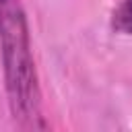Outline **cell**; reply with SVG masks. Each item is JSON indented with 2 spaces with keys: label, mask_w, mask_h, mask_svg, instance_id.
I'll return each instance as SVG.
<instances>
[{
  "label": "cell",
  "mask_w": 132,
  "mask_h": 132,
  "mask_svg": "<svg viewBox=\"0 0 132 132\" xmlns=\"http://www.w3.org/2000/svg\"><path fill=\"white\" fill-rule=\"evenodd\" d=\"M0 58L6 103L14 126L21 130H45L29 19L21 0H0Z\"/></svg>",
  "instance_id": "obj_1"
},
{
  "label": "cell",
  "mask_w": 132,
  "mask_h": 132,
  "mask_svg": "<svg viewBox=\"0 0 132 132\" xmlns=\"http://www.w3.org/2000/svg\"><path fill=\"white\" fill-rule=\"evenodd\" d=\"M111 29L124 35H132V0H122L111 14Z\"/></svg>",
  "instance_id": "obj_2"
}]
</instances>
